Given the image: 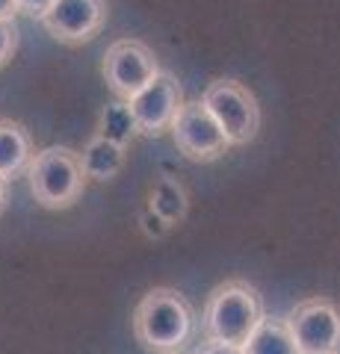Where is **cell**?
I'll return each mask as SVG.
<instances>
[{
	"mask_svg": "<svg viewBox=\"0 0 340 354\" xmlns=\"http://www.w3.org/2000/svg\"><path fill=\"white\" fill-rule=\"evenodd\" d=\"M195 330V310L186 295L169 286H154L139 298L134 310V334L142 348L154 354L184 351Z\"/></svg>",
	"mask_w": 340,
	"mask_h": 354,
	"instance_id": "6da1fadb",
	"label": "cell"
},
{
	"mask_svg": "<svg viewBox=\"0 0 340 354\" xmlns=\"http://www.w3.org/2000/svg\"><path fill=\"white\" fill-rule=\"evenodd\" d=\"M15 12H18L15 0H0V21H15Z\"/></svg>",
	"mask_w": 340,
	"mask_h": 354,
	"instance_id": "d6986e66",
	"label": "cell"
},
{
	"mask_svg": "<svg viewBox=\"0 0 340 354\" xmlns=\"http://www.w3.org/2000/svg\"><path fill=\"white\" fill-rule=\"evenodd\" d=\"M240 354H299L284 319L263 316L260 325L251 330L249 339L240 346Z\"/></svg>",
	"mask_w": 340,
	"mask_h": 354,
	"instance_id": "4fadbf2b",
	"label": "cell"
},
{
	"mask_svg": "<svg viewBox=\"0 0 340 354\" xmlns=\"http://www.w3.org/2000/svg\"><path fill=\"white\" fill-rule=\"evenodd\" d=\"M172 354H184V351H172Z\"/></svg>",
	"mask_w": 340,
	"mask_h": 354,
	"instance_id": "44dd1931",
	"label": "cell"
},
{
	"mask_svg": "<svg viewBox=\"0 0 340 354\" xmlns=\"http://www.w3.org/2000/svg\"><path fill=\"white\" fill-rule=\"evenodd\" d=\"M199 101L216 121V127L222 130L228 148L255 142L260 130V106L249 86L222 77V80H213L204 88V95Z\"/></svg>",
	"mask_w": 340,
	"mask_h": 354,
	"instance_id": "277c9868",
	"label": "cell"
},
{
	"mask_svg": "<svg viewBox=\"0 0 340 354\" xmlns=\"http://www.w3.org/2000/svg\"><path fill=\"white\" fill-rule=\"evenodd\" d=\"M169 133L175 139L178 153L190 162H213L228 151L222 130L216 127V121L202 106V101H184L181 113L175 115Z\"/></svg>",
	"mask_w": 340,
	"mask_h": 354,
	"instance_id": "ba28073f",
	"label": "cell"
},
{
	"mask_svg": "<svg viewBox=\"0 0 340 354\" xmlns=\"http://www.w3.org/2000/svg\"><path fill=\"white\" fill-rule=\"evenodd\" d=\"M42 24L62 44H86L92 41L107 24L104 0H53L42 15Z\"/></svg>",
	"mask_w": 340,
	"mask_h": 354,
	"instance_id": "9c48e42d",
	"label": "cell"
},
{
	"mask_svg": "<svg viewBox=\"0 0 340 354\" xmlns=\"http://www.w3.org/2000/svg\"><path fill=\"white\" fill-rule=\"evenodd\" d=\"M33 153L36 148H33L27 127L12 118H0V177L15 180V177L27 174Z\"/></svg>",
	"mask_w": 340,
	"mask_h": 354,
	"instance_id": "30bf717a",
	"label": "cell"
},
{
	"mask_svg": "<svg viewBox=\"0 0 340 354\" xmlns=\"http://www.w3.org/2000/svg\"><path fill=\"white\" fill-rule=\"evenodd\" d=\"M148 207L154 209V213L169 221V225H181V221L186 218V213H190V192H186V186L178 180V177H160V180H154V186H151L148 192Z\"/></svg>",
	"mask_w": 340,
	"mask_h": 354,
	"instance_id": "7c38bea8",
	"label": "cell"
},
{
	"mask_svg": "<svg viewBox=\"0 0 340 354\" xmlns=\"http://www.w3.org/2000/svg\"><path fill=\"white\" fill-rule=\"evenodd\" d=\"M27 180L36 204L45 209H69L80 201L86 189L78 151L65 145H51L45 151L33 153L27 165Z\"/></svg>",
	"mask_w": 340,
	"mask_h": 354,
	"instance_id": "3957f363",
	"label": "cell"
},
{
	"mask_svg": "<svg viewBox=\"0 0 340 354\" xmlns=\"http://www.w3.org/2000/svg\"><path fill=\"white\" fill-rule=\"evenodd\" d=\"M193 354H240V348L237 346H225V342H216V339H204Z\"/></svg>",
	"mask_w": 340,
	"mask_h": 354,
	"instance_id": "ac0fdd59",
	"label": "cell"
},
{
	"mask_svg": "<svg viewBox=\"0 0 340 354\" xmlns=\"http://www.w3.org/2000/svg\"><path fill=\"white\" fill-rule=\"evenodd\" d=\"M6 189H9V180L0 177V213H3V207H6Z\"/></svg>",
	"mask_w": 340,
	"mask_h": 354,
	"instance_id": "ffe728a7",
	"label": "cell"
},
{
	"mask_svg": "<svg viewBox=\"0 0 340 354\" xmlns=\"http://www.w3.org/2000/svg\"><path fill=\"white\" fill-rule=\"evenodd\" d=\"M299 354H340V307L332 298H305L284 316Z\"/></svg>",
	"mask_w": 340,
	"mask_h": 354,
	"instance_id": "5b68a950",
	"label": "cell"
},
{
	"mask_svg": "<svg viewBox=\"0 0 340 354\" xmlns=\"http://www.w3.org/2000/svg\"><path fill=\"white\" fill-rule=\"evenodd\" d=\"M80 157V169H83V177L86 180H98V183H107L125 169L127 162V148L122 145H113L101 136L89 139V145L83 148Z\"/></svg>",
	"mask_w": 340,
	"mask_h": 354,
	"instance_id": "8fae6325",
	"label": "cell"
},
{
	"mask_svg": "<svg viewBox=\"0 0 340 354\" xmlns=\"http://www.w3.org/2000/svg\"><path fill=\"white\" fill-rule=\"evenodd\" d=\"M267 316L263 295L249 281H225L207 295L202 310L204 339H216L225 346H243L249 334Z\"/></svg>",
	"mask_w": 340,
	"mask_h": 354,
	"instance_id": "7a4b0ae2",
	"label": "cell"
},
{
	"mask_svg": "<svg viewBox=\"0 0 340 354\" xmlns=\"http://www.w3.org/2000/svg\"><path fill=\"white\" fill-rule=\"evenodd\" d=\"M18 50V27L15 21H0V68L9 65V59Z\"/></svg>",
	"mask_w": 340,
	"mask_h": 354,
	"instance_id": "9a60e30c",
	"label": "cell"
},
{
	"mask_svg": "<svg viewBox=\"0 0 340 354\" xmlns=\"http://www.w3.org/2000/svg\"><path fill=\"white\" fill-rule=\"evenodd\" d=\"M160 65L154 50L139 39H118L107 48L101 74L107 80V88L116 95V101H130L136 92H142L157 77Z\"/></svg>",
	"mask_w": 340,
	"mask_h": 354,
	"instance_id": "8992f818",
	"label": "cell"
},
{
	"mask_svg": "<svg viewBox=\"0 0 340 354\" xmlns=\"http://www.w3.org/2000/svg\"><path fill=\"white\" fill-rule=\"evenodd\" d=\"M51 3L53 0H15V6H18V12H24V15H30V18H39L42 21V15L51 9Z\"/></svg>",
	"mask_w": 340,
	"mask_h": 354,
	"instance_id": "e0dca14e",
	"label": "cell"
},
{
	"mask_svg": "<svg viewBox=\"0 0 340 354\" xmlns=\"http://www.w3.org/2000/svg\"><path fill=\"white\" fill-rule=\"evenodd\" d=\"M95 136H101L107 142H113V145H122V148H130V142H134L139 133H136V124H134V115H130V109L125 101H113L101 109V115H98V133Z\"/></svg>",
	"mask_w": 340,
	"mask_h": 354,
	"instance_id": "5bb4252c",
	"label": "cell"
},
{
	"mask_svg": "<svg viewBox=\"0 0 340 354\" xmlns=\"http://www.w3.org/2000/svg\"><path fill=\"white\" fill-rule=\"evenodd\" d=\"M139 227H142V234H145L148 239H163L172 230V225L169 221H163L154 209L151 207H145L142 209V216H139Z\"/></svg>",
	"mask_w": 340,
	"mask_h": 354,
	"instance_id": "2e32d148",
	"label": "cell"
},
{
	"mask_svg": "<svg viewBox=\"0 0 340 354\" xmlns=\"http://www.w3.org/2000/svg\"><path fill=\"white\" fill-rule=\"evenodd\" d=\"M181 106H184V88L172 71H157L154 80L127 101L136 133L139 136H154V139L172 127Z\"/></svg>",
	"mask_w": 340,
	"mask_h": 354,
	"instance_id": "52a82bcc",
	"label": "cell"
}]
</instances>
